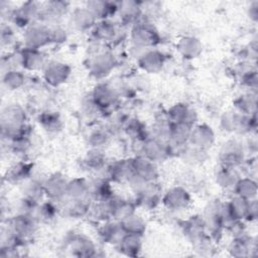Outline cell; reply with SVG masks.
<instances>
[{
    "mask_svg": "<svg viewBox=\"0 0 258 258\" xmlns=\"http://www.w3.org/2000/svg\"><path fill=\"white\" fill-rule=\"evenodd\" d=\"M27 116L18 104H9L1 114V134L3 139L11 142L29 133Z\"/></svg>",
    "mask_w": 258,
    "mask_h": 258,
    "instance_id": "6da1fadb",
    "label": "cell"
},
{
    "mask_svg": "<svg viewBox=\"0 0 258 258\" xmlns=\"http://www.w3.org/2000/svg\"><path fill=\"white\" fill-rule=\"evenodd\" d=\"M131 40L136 47L144 49L150 48L151 46L159 43L160 37L155 27L151 23L144 21L141 18L132 25Z\"/></svg>",
    "mask_w": 258,
    "mask_h": 258,
    "instance_id": "7a4b0ae2",
    "label": "cell"
},
{
    "mask_svg": "<svg viewBox=\"0 0 258 258\" xmlns=\"http://www.w3.org/2000/svg\"><path fill=\"white\" fill-rule=\"evenodd\" d=\"M23 42L25 47L41 49L43 46L50 43L49 26L44 22H32L24 30Z\"/></svg>",
    "mask_w": 258,
    "mask_h": 258,
    "instance_id": "3957f363",
    "label": "cell"
},
{
    "mask_svg": "<svg viewBox=\"0 0 258 258\" xmlns=\"http://www.w3.org/2000/svg\"><path fill=\"white\" fill-rule=\"evenodd\" d=\"M136 207L152 210L161 203L162 192L156 181L144 182L134 189Z\"/></svg>",
    "mask_w": 258,
    "mask_h": 258,
    "instance_id": "277c9868",
    "label": "cell"
},
{
    "mask_svg": "<svg viewBox=\"0 0 258 258\" xmlns=\"http://www.w3.org/2000/svg\"><path fill=\"white\" fill-rule=\"evenodd\" d=\"M131 165L133 170V178L128 183H131L133 181H156L158 177V168L154 161L139 154L131 158Z\"/></svg>",
    "mask_w": 258,
    "mask_h": 258,
    "instance_id": "5b68a950",
    "label": "cell"
},
{
    "mask_svg": "<svg viewBox=\"0 0 258 258\" xmlns=\"http://www.w3.org/2000/svg\"><path fill=\"white\" fill-rule=\"evenodd\" d=\"M161 203L168 211L179 212L189 207L191 204V197L186 188L180 185H175L162 195Z\"/></svg>",
    "mask_w": 258,
    "mask_h": 258,
    "instance_id": "8992f818",
    "label": "cell"
},
{
    "mask_svg": "<svg viewBox=\"0 0 258 258\" xmlns=\"http://www.w3.org/2000/svg\"><path fill=\"white\" fill-rule=\"evenodd\" d=\"M39 222L33 215L17 213L8 221V226L13 233L23 242L31 238L37 231Z\"/></svg>",
    "mask_w": 258,
    "mask_h": 258,
    "instance_id": "52a82bcc",
    "label": "cell"
},
{
    "mask_svg": "<svg viewBox=\"0 0 258 258\" xmlns=\"http://www.w3.org/2000/svg\"><path fill=\"white\" fill-rule=\"evenodd\" d=\"M245 160V147L243 144L232 139L227 141L220 151V162L222 166L236 169L243 164Z\"/></svg>",
    "mask_w": 258,
    "mask_h": 258,
    "instance_id": "ba28073f",
    "label": "cell"
},
{
    "mask_svg": "<svg viewBox=\"0 0 258 258\" xmlns=\"http://www.w3.org/2000/svg\"><path fill=\"white\" fill-rule=\"evenodd\" d=\"M140 152V155L157 163L167 159L172 154V149L169 143L149 136L141 142Z\"/></svg>",
    "mask_w": 258,
    "mask_h": 258,
    "instance_id": "9c48e42d",
    "label": "cell"
},
{
    "mask_svg": "<svg viewBox=\"0 0 258 258\" xmlns=\"http://www.w3.org/2000/svg\"><path fill=\"white\" fill-rule=\"evenodd\" d=\"M224 205L225 203H222L219 200L211 201L206 207L205 213L202 216L206 225V229L212 236L220 233L221 230L224 229Z\"/></svg>",
    "mask_w": 258,
    "mask_h": 258,
    "instance_id": "30bf717a",
    "label": "cell"
},
{
    "mask_svg": "<svg viewBox=\"0 0 258 258\" xmlns=\"http://www.w3.org/2000/svg\"><path fill=\"white\" fill-rule=\"evenodd\" d=\"M44 81L51 87L64 84L71 76V67L59 60L47 61L42 69Z\"/></svg>",
    "mask_w": 258,
    "mask_h": 258,
    "instance_id": "8fae6325",
    "label": "cell"
},
{
    "mask_svg": "<svg viewBox=\"0 0 258 258\" xmlns=\"http://www.w3.org/2000/svg\"><path fill=\"white\" fill-rule=\"evenodd\" d=\"M116 60L108 51H102L94 54L88 60V70L95 78L101 79L107 77L114 69Z\"/></svg>",
    "mask_w": 258,
    "mask_h": 258,
    "instance_id": "7c38bea8",
    "label": "cell"
},
{
    "mask_svg": "<svg viewBox=\"0 0 258 258\" xmlns=\"http://www.w3.org/2000/svg\"><path fill=\"white\" fill-rule=\"evenodd\" d=\"M103 172H105L104 176H106L111 182H129L133 178L131 158L112 161L107 164Z\"/></svg>",
    "mask_w": 258,
    "mask_h": 258,
    "instance_id": "4fadbf2b",
    "label": "cell"
},
{
    "mask_svg": "<svg viewBox=\"0 0 258 258\" xmlns=\"http://www.w3.org/2000/svg\"><path fill=\"white\" fill-rule=\"evenodd\" d=\"M68 179L60 173H52L42 180L46 197L54 202L67 199Z\"/></svg>",
    "mask_w": 258,
    "mask_h": 258,
    "instance_id": "5bb4252c",
    "label": "cell"
},
{
    "mask_svg": "<svg viewBox=\"0 0 258 258\" xmlns=\"http://www.w3.org/2000/svg\"><path fill=\"white\" fill-rule=\"evenodd\" d=\"M17 62L25 71L34 72L42 70L47 61L41 49L24 46L17 54Z\"/></svg>",
    "mask_w": 258,
    "mask_h": 258,
    "instance_id": "9a60e30c",
    "label": "cell"
},
{
    "mask_svg": "<svg viewBox=\"0 0 258 258\" xmlns=\"http://www.w3.org/2000/svg\"><path fill=\"white\" fill-rule=\"evenodd\" d=\"M215 142V132L211 126L203 124H195L191 127L188 144L207 150L213 146Z\"/></svg>",
    "mask_w": 258,
    "mask_h": 258,
    "instance_id": "2e32d148",
    "label": "cell"
},
{
    "mask_svg": "<svg viewBox=\"0 0 258 258\" xmlns=\"http://www.w3.org/2000/svg\"><path fill=\"white\" fill-rule=\"evenodd\" d=\"M90 95L93 98V100L97 103V105L101 107L104 111L116 105L119 99V95L115 88L105 83H100L96 85Z\"/></svg>",
    "mask_w": 258,
    "mask_h": 258,
    "instance_id": "e0dca14e",
    "label": "cell"
},
{
    "mask_svg": "<svg viewBox=\"0 0 258 258\" xmlns=\"http://www.w3.org/2000/svg\"><path fill=\"white\" fill-rule=\"evenodd\" d=\"M166 119L171 123H184L194 126L198 120V114L194 108L184 103L172 105L166 112Z\"/></svg>",
    "mask_w": 258,
    "mask_h": 258,
    "instance_id": "ac0fdd59",
    "label": "cell"
},
{
    "mask_svg": "<svg viewBox=\"0 0 258 258\" xmlns=\"http://www.w3.org/2000/svg\"><path fill=\"white\" fill-rule=\"evenodd\" d=\"M137 61L140 69L144 72L148 74H156L162 70L165 57L156 49L146 48L138 55Z\"/></svg>",
    "mask_w": 258,
    "mask_h": 258,
    "instance_id": "d6986e66",
    "label": "cell"
},
{
    "mask_svg": "<svg viewBox=\"0 0 258 258\" xmlns=\"http://www.w3.org/2000/svg\"><path fill=\"white\" fill-rule=\"evenodd\" d=\"M68 246L72 254L78 257L95 256L97 250L95 243L83 235H73L68 241Z\"/></svg>",
    "mask_w": 258,
    "mask_h": 258,
    "instance_id": "ffe728a7",
    "label": "cell"
},
{
    "mask_svg": "<svg viewBox=\"0 0 258 258\" xmlns=\"http://www.w3.org/2000/svg\"><path fill=\"white\" fill-rule=\"evenodd\" d=\"M32 169L33 163L24 160L17 161L8 168L5 178L7 182L11 184L24 183L25 181L30 179Z\"/></svg>",
    "mask_w": 258,
    "mask_h": 258,
    "instance_id": "44dd1931",
    "label": "cell"
},
{
    "mask_svg": "<svg viewBox=\"0 0 258 258\" xmlns=\"http://www.w3.org/2000/svg\"><path fill=\"white\" fill-rule=\"evenodd\" d=\"M114 196L111 181L106 176H98L90 181L89 197L92 202L104 201Z\"/></svg>",
    "mask_w": 258,
    "mask_h": 258,
    "instance_id": "7402d4cb",
    "label": "cell"
},
{
    "mask_svg": "<svg viewBox=\"0 0 258 258\" xmlns=\"http://www.w3.org/2000/svg\"><path fill=\"white\" fill-rule=\"evenodd\" d=\"M86 7L94 14L96 19H110L118 11V2L105 0H92L86 3Z\"/></svg>",
    "mask_w": 258,
    "mask_h": 258,
    "instance_id": "603a6c76",
    "label": "cell"
},
{
    "mask_svg": "<svg viewBox=\"0 0 258 258\" xmlns=\"http://www.w3.org/2000/svg\"><path fill=\"white\" fill-rule=\"evenodd\" d=\"M98 20L94 14L85 6L76 8L71 16V23L75 29L79 31H86L93 29Z\"/></svg>",
    "mask_w": 258,
    "mask_h": 258,
    "instance_id": "cb8c5ba5",
    "label": "cell"
},
{
    "mask_svg": "<svg viewBox=\"0 0 258 258\" xmlns=\"http://www.w3.org/2000/svg\"><path fill=\"white\" fill-rule=\"evenodd\" d=\"M82 163L90 172H103L107 166V157L102 149L90 148L82 159Z\"/></svg>",
    "mask_w": 258,
    "mask_h": 258,
    "instance_id": "d4e9b609",
    "label": "cell"
},
{
    "mask_svg": "<svg viewBox=\"0 0 258 258\" xmlns=\"http://www.w3.org/2000/svg\"><path fill=\"white\" fill-rule=\"evenodd\" d=\"M121 21L125 24H135L141 19L142 7L139 2L121 1L118 2V11Z\"/></svg>",
    "mask_w": 258,
    "mask_h": 258,
    "instance_id": "484cf974",
    "label": "cell"
},
{
    "mask_svg": "<svg viewBox=\"0 0 258 258\" xmlns=\"http://www.w3.org/2000/svg\"><path fill=\"white\" fill-rule=\"evenodd\" d=\"M125 232L122 229V226L119 221L108 220L102 222V225L99 229V235L101 239L108 244L117 245Z\"/></svg>",
    "mask_w": 258,
    "mask_h": 258,
    "instance_id": "4316f807",
    "label": "cell"
},
{
    "mask_svg": "<svg viewBox=\"0 0 258 258\" xmlns=\"http://www.w3.org/2000/svg\"><path fill=\"white\" fill-rule=\"evenodd\" d=\"M176 49L184 58L194 59L202 53L203 44L201 40L195 36H183L176 43Z\"/></svg>",
    "mask_w": 258,
    "mask_h": 258,
    "instance_id": "83f0119b",
    "label": "cell"
},
{
    "mask_svg": "<svg viewBox=\"0 0 258 258\" xmlns=\"http://www.w3.org/2000/svg\"><path fill=\"white\" fill-rule=\"evenodd\" d=\"M191 127L184 123H171L168 139L171 148L182 149L188 143Z\"/></svg>",
    "mask_w": 258,
    "mask_h": 258,
    "instance_id": "f1b7e54d",
    "label": "cell"
},
{
    "mask_svg": "<svg viewBox=\"0 0 258 258\" xmlns=\"http://www.w3.org/2000/svg\"><path fill=\"white\" fill-rule=\"evenodd\" d=\"M92 202L90 199H83V200H75L67 198L64 200L62 211L64 215L70 218L79 219L89 215V211L91 208Z\"/></svg>",
    "mask_w": 258,
    "mask_h": 258,
    "instance_id": "f546056e",
    "label": "cell"
},
{
    "mask_svg": "<svg viewBox=\"0 0 258 258\" xmlns=\"http://www.w3.org/2000/svg\"><path fill=\"white\" fill-rule=\"evenodd\" d=\"M249 202L250 201H247L236 195L232 197L228 202H226V210L230 218L236 222H242L243 220H246Z\"/></svg>",
    "mask_w": 258,
    "mask_h": 258,
    "instance_id": "4dcf8cb0",
    "label": "cell"
},
{
    "mask_svg": "<svg viewBox=\"0 0 258 258\" xmlns=\"http://www.w3.org/2000/svg\"><path fill=\"white\" fill-rule=\"evenodd\" d=\"M117 247L126 256H137L142 249V236L125 233L117 244Z\"/></svg>",
    "mask_w": 258,
    "mask_h": 258,
    "instance_id": "1f68e13d",
    "label": "cell"
},
{
    "mask_svg": "<svg viewBox=\"0 0 258 258\" xmlns=\"http://www.w3.org/2000/svg\"><path fill=\"white\" fill-rule=\"evenodd\" d=\"M183 231L185 236L195 243L207 235V229L202 216H192L184 222Z\"/></svg>",
    "mask_w": 258,
    "mask_h": 258,
    "instance_id": "d6a6232c",
    "label": "cell"
},
{
    "mask_svg": "<svg viewBox=\"0 0 258 258\" xmlns=\"http://www.w3.org/2000/svg\"><path fill=\"white\" fill-rule=\"evenodd\" d=\"M69 7V3L66 1H48L42 4L40 18L49 21L57 20L68 13Z\"/></svg>",
    "mask_w": 258,
    "mask_h": 258,
    "instance_id": "836d02e7",
    "label": "cell"
},
{
    "mask_svg": "<svg viewBox=\"0 0 258 258\" xmlns=\"http://www.w3.org/2000/svg\"><path fill=\"white\" fill-rule=\"evenodd\" d=\"M38 123L40 127L49 134H56L61 131L63 127V121L60 115L54 111L42 112L38 117Z\"/></svg>",
    "mask_w": 258,
    "mask_h": 258,
    "instance_id": "e575fe53",
    "label": "cell"
},
{
    "mask_svg": "<svg viewBox=\"0 0 258 258\" xmlns=\"http://www.w3.org/2000/svg\"><path fill=\"white\" fill-rule=\"evenodd\" d=\"M90 181L83 177H75L68 181L67 198L75 200L90 199ZM91 200V199H90Z\"/></svg>",
    "mask_w": 258,
    "mask_h": 258,
    "instance_id": "d590c367",
    "label": "cell"
},
{
    "mask_svg": "<svg viewBox=\"0 0 258 258\" xmlns=\"http://www.w3.org/2000/svg\"><path fill=\"white\" fill-rule=\"evenodd\" d=\"M93 35L98 41H111L118 33L117 25L111 19L99 20L92 29Z\"/></svg>",
    "mask_w": 258,
    "mask_h": 258,
    "instance_id": "8d00e7d4",
    "label": "cell"
},
{
    "mask_svg": "<svg viewBox=\"0 0 258 258\" xmlns=\"http://www.w3.org/2000/svg\"><path fill=\"white\" fill-rule=\"evenodd\" d=\"M233 190L236 196L247 201L256 200L257 197V182L250 176L239 177L235 183Z\"/></svg>",
    "mask_w": 258,
    "mask_h": 258,
    "instance_id": "74e56055",
    "label": "cell"
},
{
    "mask_svg": "<svg viewBox=\"0 0 258 258\" xmlns=\"http://www.w3.org/2000/svg\"><path fill=\"white\" fill-rule=\"evenodd\" d=\"M120 224L122 226L123 231L127 234L143 236L146 230V222L140 215L136 214V212L120 221Z\"/></svg>",
    "mask_w": 258,
    "mask_h": 258,
    "instance_id": "f35d334b",
    "label": "cell"
},
{
    "mask_svg": "<svg viewBox=\"0 0 258 258\" xmlns=\"http://www.w3.org/2000/svg\"><path fill=\"white\" fill-rule=\"evenodd\" d=\"M22 197L27 198L39 204L43 202V199L44 197H46V195H45L42 180L28 179L27 181H25L23 184Z\"/></svg>",
    "mask_w": 258,
    "mask_h": 258,
    "instance_id": "ab89813d",
    "label": "cell"
},
{
    "mask_svg": "<svg viewBox=\"0 0 258 258\" xmlns=\"http://www.w3.org/2000/svg\"><path fill=\"white\" fill-rule=\"evenodd\" d=\"M215 179L220 187L225 189H233L235 183L239 179V175L236 169L221 165L215 174Z\"/></svg>",
    "mask_w": 258,
    "mask_h": 258,
    "instance_id": "60d3db41",
    "label": "cell"
},
{
    "mask_svg": "<svg viewBox=\"0 0 258 258\" xmlns=\"http://www.w3.org/2000/svg\"><path fill=\"white\" fill-rule=\"evenodd\" d=\"M135 210H136V204L134 201H129V200L114 196L113 220L120 222L126 217L135 213Z\"/></svg>",
    "mask_w": 258,
    "mask_h": 258,
    "instance_id": "b9f144b4",
    "label": "cell"
},
{
    "mask_svg": "<svg viewBox=\"0 0 258 258\" xmlns=\"http://www.w3.org/2000/svg\"><path fill=\"white\" fill-rule=\"evenodd\" d=\"M57 214L58 208L56 202L48 199V201H43L39 204L34 217L39 223H50L56 218Z\"/></svg>",
    "mask_w": 258,
    "mask_h": 258,
    "instance_id": "7bdbcfd3",
    "label": "cell"
},
{
    "mask_svg": "<svg viewBox=\"0 0 258 258\" xmlns=\"http://www.w3.org/2000/svg\"><path fill=\"white\" fill-rule=\"evenodd\" d=\"M123 130L134 140L142 142L145 139H147L150 134L148 133V130L146 128V126L139 121L138 119L135 118H131L126 121Z\"/></svg>",
    "mask_w": 258,
    "mask_h": 258,
    "instance_id": "ee69618b",
    "label": "cell"
},
{
    "mask_svg": "<svg viewBox=\"0 0 258 258\" xmlns=\"http://www.w3.org/2000/svg\"><path fill=\"white\" fill-rule=\"evenodd\" d=\"M110 131L106 127H97L89 131L87 136V143L90 148L102 149L110 140Z\"/></svg>",
    "mask_w": 258,
    "mask_h": 258,
    "instance_id": "f6af8a7d",
    "label": "cell"
},
{
    "mask_svg": "<svg viewBox=\"0 0 258 258\" xmlns=\"http://www.w3.org/2000/svg\"><path fill=\"white\" fill-rule=\"evenodd\" d=\"M25 83V75L18 69H8L2 78V84L8 91L20 89Z\"/></svg>",
    "mask_w": 258,
    "mask_h": 258,
    "instance_id": "bcb514c9",
    "label": "cell"
},
{
    "mask_svg": "<svg viewBox=\"0 0 258 258\" xmlns=\"http://www.w3.org/2000/svg\"><path fill=\"white\" fill-rule=\"evenodd\" d=\"M243 233H240L239 236H237L231 243L229 247V251L233 256L236 257H245L250 255V251L252 249L251 246V239L247 237L246 235H242Z\"/></svg>",
    "mask_w": 258,
    "mask_h": 258,
    "instance_id": "7dc6e473",
    "label": "cell"
},
{
    "mask_svg": "<svg viewBox=\"0 0 258 258\" xmlns=\"http://www.w3.org/2000/svg\"><path fill=\"white\" fill-rule=\"evenodd\" d=\"M256 105H257V98H256V94L253 92L246 93L238 97L237 100L235 101L236 110L246 115L256 114Z\"/></svg>",
    "mask_w": 258,
    "mask_h": 258,
    "instance_id": "c3c4849f",
    "label": "cell"
},
{
    "mask_svg": "<svg viewBox=\"0 0 258 258\" xmlns=\"http://www.w3.org/2000/svg\"><path fill=\"white\" fill-rule=\"evenodd\" d=\"M171 122L166 119L157 120L151 127V137L168 143Z\"/></svg>",
    "mask_w": 258,
    "mask_h": 258,
    "instance_id": "681fc988",
    "label": "cell"
},
{
    "mask_svg": "<svg viewBox=\"0 0 258 258\" xmlns=\"http://www.w3.org/2000/svg\"><path fill=\"white\" fill-rule=\"evenodd\" d=\"M82 112L87 118H97L105 111L97 105V103L93 100L91 95H89L86 99L82 102Z\"/></svg>",
    "mask_w": 258,
    "mask_h": 258,
    "instance_id": "f907efd6",
    "label": "cell"
},
{
    "mask_svg": "<svg viewBox=\"0 0 258 258\" xmlns=\"http://www.w3.org/2000/svg\"><path fill=\"white\" fill-rule=\"evenodd\" d=\"M50 28V43H60L66 41L67 39V32L66 30L60 27L59 25L49 26Z\"/></svg>",
    "mask_w": 258,
    "mask_h": 258,
    "instance_id": "816d5d0a",
    "label": "cell"
},
{
    "mask_svg": "<svg viewBox=\"0 0 258 258\" xmlns=\"http://www.w3.org/2000/svg\"><path fill=\"white\" fill-rule=\"evenodd\" d=\"M14 42V33L9 25L3 24L1 27V43L2 46H10Z\"/></svg>",
    "mask_w": 258,
    "mask_h": 258,
    "instance_id": "f5cc1de1",
    "label": "cell"
},
{
    "mask_svg": "<svg viewBox=\"0 0 258 258\" xmlns=\"http://www.w3.org/2000/svg\"><path fill=\"white\" fill-rule=\"evenodd\" d=\"M243 84L250 88L255 90L257 87V74L256 71H248L243 75Z\"/></svg>",
    "mask_w": 258,
    "mask_h": 258,
    "instance_id": "db71d44e",
    "label": "cell"
},
{
    "mask_svg": "<svg viewBox=\"0 0 258 258\" xmlns=\"http://www.w3.org/2000/svg\"><path fill=\"white\" fill-rule=\"evenodd\" d=\"M258 214V206H257V200H252L249 202L248 212L246 216V220L248 221H255L257 219Z\"/></svg>",
    "mask_w": 258,
    "mask_h": 258,
    "instance_id": "11a10c76",
    "label": "cell"
},
{
    "mask_svg": "<svg viewBox=\"0 0 258 258\" xmlns=\"http://www.w3.org/2000/svg\"><path fill=\"white\" fill-rule=\"evenodd\" d=\"M248 15L254 21L258 19V1H253L250 3L248 7Z\"/></svg>",
    "mask_w": 258,
    "mask_h": 258,
    "instance_id": "9f6ffc18",
    "label": "cell"
}]
</instances>
